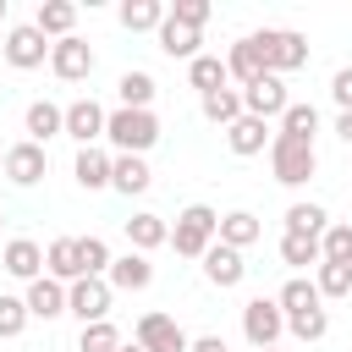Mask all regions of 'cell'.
Wrapping results in <instances>:
<instances>
[{"label":"cell","instance_id":"1","mask_svg":"<svg viewBox=\"0 0 352 352\" xmlns=\"http://www.w3.org/2000/svg\"><path fill=\"white\" fill-rule=\"evenodd\" d=\"M253 44H258L270 77H286V72H302V66H308V38H302L297 28H258Z\"/></svg>","mask_w":352,"mask_h":352},{"label":"cell","instance_id":"2","mask_svg":"<svg viewBox=\"0 0 352 352\" xmlns=\"http://www.w3.org/2000/svg\"><path fill=\"white\" fill-rule=\"evenodd\" d=\"M104 138L121 154H148L160 143V116L154 110H110L104 116Z\"/></svg>","mask_w":352,"mask_h":352},{"label":"cell","instance_id":"3","mask_svg":"<svg viewBox=\"0 0 352 352\" xmlns=\"http://www.w3.org/2000/svg\"><path fill=\"white\" fill-rule=\"evenodd\" d=\"M214 226H220V214H214L209 204H187V209L176 214V226H170V248H176L182 258H204V253L214 248Z\"/></svg>","mask_w":352,"mask_h":352},{"label":"cell","instance_id":"4","mask_svg":"<svg viewBox=\"0 0 352 352\" xmlns=\"http://www.w3.org/2000/svg\"><path fill=\"white\" fill-rule=\"evenodd\" d=\"M270 170H275V182L280 187H302L314 170H319V154H314V143H302V138H270Z\"/></svg>","mask_w":352,"mask_h":352},{"label":"cell","instance_id":"5","mask_svg":"<svg viewBox=\"0 0 352 352\" xmlns=\"http://www.w3.org/2000/svg\"><path fill=\"white\" fill-rule=\"evenodd\" d=\"M110 280L104 275H82V280H72L66 286V314H77L82 324H99V319H110Z\"/></svg>","mask_w":352,"mask_h":352},{"label":"cell","instance_id":"6","mask_svg":"<svg viewBox=\"0 0 352 352\" xmlns=\"http://www.w3.org/2000/svg\"><path fill=\"white\" fill-rule=\"evenodd\" d=\"M242 336L264 352V346H275L280 336H286V314H280V302L275 297H253L248 308H242Z\"/></svg>","mask_w":352,"mask_h":352},{"label":"cell","instance_id":"7","mask_svg":"<svg viewBox=\"0 0 352 352\" xmlns=\"http://www.w3.org/2000/svg\"><path fill=\"white\" fill-rule=\"evenodd\" d=\"M292 104V94H286V77H258L253 88H242V116H258V121H280V110Z\"/></svg>","mask_w":352,"mask_h":352},{"label":"cell","instance_id":"8","mask_svg":"<svg viewBox=\"0 0 352 352\" xmlns=\"http://www.w3.org/2000/svg\"><path fill=\"white\" fill-rule=\"evenodd\" d=\"M138 346H143V352H187L192 336H187L170 314H143V319H138Z\"/></svg>","mask_w":352,"mask_h":352},{"label":"cell","instance_id":"9","mask_svg":"<svg viewBox=\"0 0 352 352\" xmlns=\"http://www.w3.org/2000/svg\"><path fill=\"white\" fill-rule=\"evenodd\" d=\"M50 72H55L60 82H82V77H94V50L72 33V38L50 44Z\"/></svg>","mask_w":352,"mask_h":352},{"label":"cell","instance_id":"10","mask_svg":"<svg viewBox=\"0 0 352 352\" xmlns=\"http://www.w3.org/2000/svg\"><path fill=\"white\" fill-rule=\"evenodd\" d=\"M44 55H50V38H44L33 22H22V28H11V33H6V60H11L16 72L44 66Z\"/></svg>","mask_w":352,"mask_h":352},{"label":"cell","instance_id":"11","mask_svg":"<svg viewBox=\"0 0 352 352\" xmlns=\"http://www.w3.org/2000/svg\"><path fill=\"white\" fill-rule=\"evenodd\" d=\"M44 170H50L44 143H11V148H6V182L33 187V182H44Z\"/></svg>","mask_w":352,"mask_h":352},{"label":"cell","instance_id":"12","mask_svg":"<svg viewBox=\"0 0 352 352\" xmlns=\"http://www.w3.org/2000/svg\"><path fill=\"white\" fill-rule=\"evenodd\" d=\"M0 270L16 275V280H38V270H44V248H38L33 236H11V242H0Z\"/></svg>","mask_w":352,"mask_h":352},{"label":"cell","instance_id":"13","mask_svg":"<svg viewBox=\"0 0 352 352\" xmlns=\"http://www.w3.org/2000/svg\"><path fill=\"white\" fill-rule=\"evenodd\" d=\"M104 280H110V292H148L154 286V264H148V253H121V258H110Z\"/></svg>","mask_w":352,"mask_h":352},{"label":"cell","instance_id":"14","mask_svg":"<svg viewBox=\"0 0 352 352\" xmlns=\"http://www.w3.org/2000/svg\"><path fill=\"white\" fill-rule=\"evenodd\" d=\"M242 275H248V264H242V253H236V248L214 242V248L204 253V280H209V286L231 292V286H242Z\"/></svg>","mask_w":352,"mask_h":352},{"label":"cell","instance_id":"15","mask_svg":"<svg viewBox=\"0 0 352 352\" xmlns=\"http://www.w3.org/2000/svg\"><path fill=\"white\" fill-rule=\"evenodd\" d=\"M44 275H50V280H60V286L82 280V253H77V236H55V242L44 248Z\"/></svg>","mask_w":352,"mask_h":352},{"label":"cell","instance_id":"16","mask_svg":"<svg viewBox=\"0 0 352 352\" xmlns=\"http://www.w3.org/2000/svg\"><path fill=\"white\" fill-rule=\"evenodd\" d=\"M104 116H110V110H99L94 99L66 104V138H77L82 148H94V138H104Z\"/></svg>","mask_w":352,"mask_h":352},{"label":"cell","instance_id":"17","mask_svg":"<svg viewBox=\"0 0 352 352\" xmlns=\"http://www.w3.org/2000/svg\"><path fill=\"white\" fill-rule=\"evenodd\" d=\"M275 132H270V121H258V116H242V121H231L226 126V148L236 154V160H248V154H264V143H270Z\"/></svg>","mask_w":352,"mask_h":352},{"label":"cell","instance_id":"18","mask_svg":"<svg viewBox=\"0 0 352 352\" xmlns=\"http://www.w3.org/2000/svg\"><path fill=\"white\" fill-rule=\"evenodd\" d=\"M110 187L126 192V198H132V192H148V187H154L148 160H143V154H116V160H110Z\"/></svg>","mask_w":352,"mask_h":352},{"label":"cell","instance_id":"19","mask_svg":"<svg viewBox=\"0 0 352 352\" xmlns=\"http://www.w3.org/2000/svg\"><path fill=\"white\" fill-rule=\"evenodd\" d=\"M264 236V226H258V214L253 209H231V214H220V226H214V242H226V248H253Z\"/></svg>","mask_w":352,"mask_h":352},{"label":"cell","instance_id":"20","mask_svg":"<svg viewBox=\"0 0 352 352\" xmlns=\"http://www.w3.org/2000/svg\"><path fill=\"white\" fill-rule=\"evenodd\" d=\"M28 319H60L66 314V286L60 280H50V275H38V280H28Z\"/></svg>","mask_w":352,"mask_h":352},{"label":"cell","instance_id":"21","mask_svg":"<svg viewBox=\"0 0 352 352\" xmlns=\"http://www.w3.org/2000/svg\"><path fill=\"white\" fill-rule=\"evenodd\" d=\"M33 28L44 33V38H72V28H77V6L72 0H38V11H33Z\"/></svg>","mask_w":352,"mask_h":352},{"label":"cell","instance_id":"22","mask_svg":"<svg viewBox=\"0 0 352 352\" xmlns=\"http://www.w3.org/2000/svg\"><path fill=\"white\" fill-rule=\"evenodd\" d=\"M226 77H231V82H242V88H253V82L264 77V55H258L253 33L231 44V55H226Z\"/></svg>","mask_w":352,"mask_h":352},{"label":"cell","instance_id":"23","mask_svg":"<svg viewBox=\"0 0 352 352\" xmlns=\"http://www.w3.org/2000/svg\"><path fill=\"white\" fill-rule=\"evenodd\" d=\"M22 126H28V143H50V138H60V132H66V110H60V104H50V99H33V104H28V116H22Z\"/></svg>","mask_w":352,"mask_h":352},{"label":"cell","instance_id":"24","mask_svg":"<svg viewBox=\"0 0 352 352\" xmlns=\"http://www.w3.org/2000/svg\"><path fill=\"white\" fill-rule=\"evenodd\" d=\"M126 242H132V253H154V248H165L170 242V226H165V214H132L126 220Z\"/></svg>","mask_w":352,"mask_h":352},{"label":"cell","instance_id":"25","mask_svg":"<svg viewBox=\"0 0 352 352\" xmlns=\"http://www.w3.org/2000/svg\"><path fill=\"white\" fill-rule=\"evenodd\" d=\"M72 176H77V187H82V192H99V187H110V154H104V148H77V165H72Z\"/></svg>","mask_w":352,"mask_h":352},{"label":"cell","instance_id":"26","mask_svg":"<svg viewBox=\"0 0 352 352\" xmlns=\"http://www.w3.org/2000/svg\"><path fill=\"white\" fill-rule=\"evenodd\" d=\"M165 0H121V28L126 33H160Z\"/></svg>","mask_w":352,"mask_h":352},{"label":"cell","instance_id":"27","mask_svg":"<svg viewBox=\"0 0 352 352\" xmlns=\"http://www.w3.org/2000/svg\"><path fill=\"white\" fill-rule=\"evenodd\" d=\"M198 44H204V33H192V28H176L170 16L160 22V50H165L170 60H198V55H204Z\"/></svg>","mask_w":352,"mask_h":352},{"label":"cell","instance_id":"28","mask_svg":"<svg viewBox=\"0 0 352 352\" xmlns=\"http://www.w3.org/2000/svg\"><path fill=\"white\" fill-rule=\"evenodd\" d=\"M116 94H121V110H148L154 104V94H160V82L148 77V72H121V82H116Z\"/></svg>","mask_w":352,"mask_h":352},{"label":"cell","instance_id":"29","mask_svg":"<svg viewBox=\"0 0 352 352\" xmlns=\"http://www.w3.org/2000/svg\"><path fill=\"white\" fill-rule=\"evenodd\" d=\"M204 121H214L220 132H226L231 121H242V88H214V94H204Z\"/></svg>","mask_w":352,"mask_h":352},{"label":"cell","instance_id":"30","mask_svg":"<svg viewBox=\"0 0 352 352\" xmlns=\"http://www.w3.org/2000/svg\"><path fill=\"white\" fill-rule=\"evenodd\" d=\"M275 132H280V138H302V143H314V132H319V110L292 99V104L280 110V126H275Z\"/></svg>","mask_w":352,"mask_h":352},{"label":"cell","instance_id":"31","mask_svg":"<svg viewBox=\"0 0 352 352\" xmlns=\"http://www.w3.org/2000/svg\"><path fill=\"white\" fill-rule=\"evenodd\" d=\"M275 302H280V314H286V319H292V314H308V308H324V297H319V292H314V280H302V275H292V280L280 286V297H275Z\"/></svg>","mask_w":352,"mask_h":352},{"label":"cell","instance_id":"32","mask_svg":"<svg viewBox=\"0 0 352 352\" xmlns=\"http://www.w3.org/2000/svg\"><path fill=\"white\" fill-rule=\"evenodd\" d=\"M187 82H192L198 94H214V88H226L231 77H226V60H220V55H198V60H187Z\"/></svg>","mask_w":352,"mask_h":352},{"label":"cell","instance_id":"33","mask_svg":"<svg viewBox=\"0 0 352 352\" xmlns=\"http://www.w3.org/2000/svg\"><path fill=\"white\" fill-rule=\"evenodd\" d=\"M324 226H330V214H324L319 204H292V209H286V231H292V236H314V242H319Z\"/></svg>","mask_w":352,"mask_h":352},{"label":"cell","instance_id":"34","mask_svg":"<svg viewBox=\"0 0 352 352\" xmlns=\"http://www.w3.org/2000/svg\"><path fill=\"white\" fill-rule=\"evenodd\" d=\"M319 258H324V264H352V226H346V220H330V226H324Z\"/></svg>","mask_w":352,"mask_h":352},{"label":"cell","instance_id":"35","mask_svg":"<svg viewBox=\"0 0 352 352\" xmlns=\"http://www.w3.org/2000/svg\"><path fill=\"white\" fill-rule=\"evenodd\" d=\"M314 292H319V297H346V292H352V264H324V258H319Z\"/></svg>","mask_w":352,"mask_h":352},{"label":"cell","instance_id":"36","mask_svg":"<svg viewBox=\"0 0 352 352\" xmlns=\"http://www.w3.org/2000/svg\"><path fill=\"white\" fill-rule=\"evenodd\" d=\"M77 352H121V330H116L110 319H99V324H82V336H77Z\"/></svg>","mask_w":352,"mask_h":352},{"label":"cell","instance_id":"37","mask_svg":"<svg viewBox=\"0 0 352 352\" xmlns=\"http://www.w3.org/2000/svg\"><path fill=\"white\" fill-rule=\"evenodd\" d=\"M286 330H292L297 341H324V336H330V314H324V308H308V314H292V319H286Z\"/></svg>","mask_w":352,"mask_h":352},{"label":"cell","instance_id":"38","mask_svg":"<svg viewBox=\"0 0 352 352\" xmlns=\"http://www.w3.org/2000/svg\"><path fill=\"white\" fill-rule=\"evenodd\" d=\"M165 16H170L176 28L204 33V22H209V0H176V6H165Z\"/></svg>","mask_w":352,"mask_h":352},{"label":"cell","instance_id":"39","mask_svg":"<svg viewBox=\"0 0 352 352\" xmlns=\"http://www.w3.org/2000/svg\"><path fill=\"white\" fill-rule=\"evenodd\" d=\"M280 258H286L292 270L319 264V242H314V236H292V231H286V236H280Z\"/></svg>","mask_w":352,"mask_h":352},{"label":"cell","instance_id":"40","mask_svg":"<svg viewBox=\"0 0 352 352\" xmlns=\"http://www.w3.org/2000/svg\"><path fill=\"white\" fill-rule=\"evenodd\" d=\"M22 330H28V302L0 292V341H11V336H22Z\"/></svg>","mask_w":352,"mask_h":352},{"label":"cell","instance_id":"41","mask_svg":"<svg viewBox=\"0 0 352 352\" xmlns=\"http://www.w3.org/2000/svg\"><path fill=\"white\" fill-rule=\"evenodd\" d=\"M77 253H82V275H104V270H110L104 236H77Z\"/></svg>","mask_w":352,"mask_h":352},{"label":"cell","instance_id":"42","mask_svg":"<svg viewBox=\"0 0 352 352\" xmlns=\"http://www.w3.org/2000/svg\"><path fill=\"white\" fill-rule=\"evenodd\" d=\"M330 99H336L341 110H352V66H341V72L330 77Z\"/></svg>","mask_w":352,"mask_h":352},{"label":"cell","instance_id":"43","mask_svg":"<svg viewBox=\"0 0 352 352\" xmlns=\"http://www.w3.org/2000/svg\"><path fill=\"white\" fill-rule=\"evenodd\" d=\"M187 352H231V346H226L220 336H192V346H187Z\"/></svg>","mask_w":352,"mask_h":352},{"label":"cell","instance_id":"44","mask_svg":"<svg viewBox=\"0 0 352 352\" xmlns=\"http://www.w3.org/2000/svg\"><path fill=\"white\" fill-rule=\"evenodd\" d=\"M336 138L352 148V110H341V116H336Z\"/></svg>","mask_w":352,"mask_h":352},{"label":"cell","instance_id":"45","mask_svg":"<svg viewBox=\"0 0 352 352\" xmlns=\"http://www.w3.org/2000/svg\"><path fill=\"white\" fill-rule=\"evenodd\" d=\"M121 352H143V346H138V341H121Z\"/></svg>","mask_w":352,"mask_h":352},{"label":"cell","instance_id":"46","mask_svg":"<svg viewBox=\"0 0 352 352\" xmlns=\"http://www.w3.org/2000/svg\"><path fill=\"white\" fill-rule=\"evenodd\" d=\"M0 22H6V0H0Z\"/></svg>","mask_w":352,"mask_h":352},{"label":"cell","instance_id":"47","mask_svg":"<svg viewBox=\"0 0 352 352\" xmlns=\"http://www.w3.org/2000/svg\"><path fill=\"white\" fill-rule=\"evenodd\" d=\"M0 170H6V148H0Z\"/></svg>","mask_w":352,"mask_h":352},{"label":"cell","instance_id":"48","mask_svg":"<svg viewBox=\"0 0 352 352\" xmlns=\"http://www.w3.org/2000/svg\"><path fill=\"white\" fill-rule=\"evenodd\" d=\"M264 352H275V346H264Z\"/></svg>","mask_w":352,"mask_h":352}]
</instances>
